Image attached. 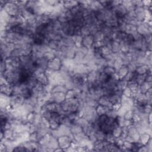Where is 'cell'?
Instances as JSON below:
<instances>
[{
	"instance_id": "cell-15",
	"label": "cell",
	"mask_w": 152,
	"mask_h": 152,
	"mask_svg": "<svg viewBox=\"0 0 152 152\" xmlns=\"http://www.w3.org/2000/svg\"><path fill=\"white\" fill-rule=\"evenodd\" d=\"M1 93L8 96H11L13 93V86L9 83L1 85Z\"/></svg>"
},
{
	"instance_id": "cell-21",
	"label": "cell",
	"mask_w": 152,
	"mask_h": 152,
	"mask_svg": "<svg viewBox=\"0 0 152 152\" xmlns=\"http://www.w3.org/2000/svg\"><path fill=\"white\" fill-rule=\"evenodd\" d=\"M51 133H47L45 134L44 136H43L41 139L39 140L38 141L39 144L41 145V146H47V145L49 143L51 138Z\"/></svg>"
},
{
	"instance_id": "cell-55",
	"label": "cell",
	"mask_w": 152,
	"mask_h": 152,
	"mask_svg": "<svg viewBox=\"0 0 152 152\" xmlns=\"http://www.w3.org/2000/svg\"><path fill=\"white\" fill-rule=\"evenodd\" d=\"M122 96L128 98L131 97V96H132V92H131V90L128 87L124 89L122 91Z\"/></svg>"
},
{
	"instance_id": "cell-26",
	"label": "cell",
	"mask_w": 152,
	"mask_h": 152,
	"mask_svg": "<svg viewBox=\"0 0 152 152\" xmlns=\"http://www.w3.org/2000/svg\"><path fill=\"white\" fill-rule=\"evenodd\" d=\"M116 73L117 75H118L119 79H122L124 77H125L126 75L128 73V68L126 65H123L118 71H116Z\"/></svg>"
},
{
	"instance_id": "cell-14",
	"label": "cell",
	"mask_w": 152,
	"mask_h": 152,
	"mask_svg": "<svg viewBox=\"0 0 152 152\" xmlns=\"http://www.w3.org/2000/svg\"><path fill=\"white\" fill-rule=\"evenodd\" d=\"M98 104L102 105V106H106L109 108H112V104L111 102H110L108 96L103 95L98 100Z\"/></svg>"
},
{
	"instance_id": "cell-28",
	"label": "cell",
	"mask_w": 152,
	"mask_h": 152,
	"mask_svg": "<svg viewBox=\"0 0 152 152\" xmlns=\"http://www.w3.org/2000/svg\"><path fill=\"white\" fill-rule=\"evenodd\" d=\"M105 144L104 140H97L94 143L93 146V151H102L103 148H104Z\"/></svg>"
},
{
	"instance_id": "cell-49",
	"label": "cell",
	"mask_w": 152,
	"mask_h": 152,
	"mask_svg": "<svg viewBox=\"0 0 152 152\" xmlns=\"http://www.w3.org/2000/svg\"><path fill=\"white\" fill-rule=\"evenodd\" d=\"M127 67L128 68V72L133 73L135 71L137 65L135 63V61H131L130 63L127 65Z\"/></svg>"
},
{
	"instance_id": "cell-4",
	"label": "cell",
	"mask_w": 152,
	"mask_h": 152,
	"mask_svg": "<svg viewBox=\"0 0 152 152\" xmlns=\"http://www.w3.org/2000/svg\"><path fill=\"white\" fill-rule=\"evenodd\" d=\"M136 100L133 97H126V96H122L121 97V106L127 110L133 109V107L135 104Z\"/></svg>"
},
{
	"instance_id": "cell-51",
	"label": "cell",
	"mask_w": 152,
	"mask_h": 152,
	"mask_svg": "<svg viewBox=\"0 0 152 152\" xmlns=\"http://www.w3.org/2000/svg\"><path fill=\"white\" fill-rule=\"evenodd\" d=\"M115 140H116V138L113 135L112 133H109L106 134L105 140L107 141L108 142L110 143H114L115 141Z\"/></svg>"
},
{
	"instance_id": "cell-57",
	"label": "cell",
	"mask_w": 152,
	"mask_h": 152,
	"mask_svg": "<svg viewBox=\"0 0 152 152\" xmlns=\"http://www.w3.org/2000/svg\"><path fill=\"white\" fill-rule=\"evenodd\" d=\"M124 141V140L122 139L119 137V138H116L114 143L117 146H118L120 148H121L123 146Z\"/></svg>"
},
{
	"instance_id": "cell-45",
	"label": "cell",
	"mask_w": 152,
	"mask_h": 152,
	"mask_svg": "<svg viewBox=\"0 0 152 152\" xmlns=\"http://www.w3.org/2000/svg\"><path fill=\"white\" fill-rule=\"evenodd\" d=\"M44 57L47 59L48 61L54 59L55 58V51L54 50H50L49 51H48L45 52L44 55Z\"/></svg>"
},
{
	"instance_id": "cell-27",
	"label": "cell",
	"mask_w": 152,
	"mask_h": 152,
	"mask_svg": "<svg viewBox=\"0 0 152 152\" xmlns=\"http://www.w3.org/2000/svg\"><path fill=\"white\" fill-rule=\"evenodd\" d=\"M68 90L64 85H56L54 86L52 89L51 93H65Z\"/></svg>"
},
{
	"instance_id": "cell-34",
	"label": "cell",
	"mask_w": 152,
	"mask_h": 152,
	"mask_svg": "<svg viewBox=\"0 0 152 152\" xmlns=\"http://www.w3.org/2000/svg\"><path fill=\"white\" fill-rule=\"evenodd\" d=\"M121 97L122 96H120L118 95H117L115 93L112 94V95H110L109 96V99L110 102H111V103L113 105L115 104V103H118V102H121Z\"/></svg>"
},
{
	"instance_id": "cell-31",
	"label": "cell",
	"mask_w": 152,
	"mask_h": 152,
	"mask_svg": "<svg viewBox=\"0 0 152 152\" xmlns=\"http://www.w3.org/2000/svg\"><path fill=\"white\" fill-rule=\"evenodd\" d=\"M128 82L123 79H120L118 80L116 85V88L120 90L121 91H122L123 90L127 87Z\"/></svg>"
},
{
	"instance_id": "cell-44",
	"label": "cell",
	"mask_w": 152,
	"mask_h": 152,
	"mask_svg": "<svg viewBox=\"0 0 152 152\" xmlns=\"http://www.w3.org/2000/svg\"><path fill=\"white\" fill-rule=\"evenodd\" d=\"M123 65H124V63H123L122 59L121 58H118L115 59L114 63V68L116 71H118L119 69Z\"/></svg>"
},
{
	"instance_id": "cell-19",
	"label": "cell",
	"mask_w": 152,
	"mask_h": 152,
	"mask_svg": "<svg viewBox=\"0 0 152 152\" xmlns=\"http://www.w3.org/2000/svg\"><path fill=\"white\" fill-rule=\"evenodd\" d=\"M150 69H151V67L146 65H140L137 67L135 73L137 74H146L148 73Z\"/></svg>"
},
{
	"instance_id": "cell-50",
	"label": "cell",
	"mask_w": 152,
	"mask_h": 152,
	"mask_svg": "<svg viewBox=\"0 0 152 152\" xmlns=\"http://www.w3.org/2000/svg\"><path fill=\"white\" fill-rule=\"evenodd\" d=\"M116 121L118 125L121 127H125L126 125V120L124 119V116H118L116 117Z\"/></svg>"
},
{
	"instance_id": "cell-20",
	"label": "cell",
	"mask_w": 152,
	"mask_h": 152,
	"mask_svg": "<svg viewBox=\"0 0 152 152\" xmlns=\"http://www.w3.org/2000/svg\"><path fill=\"white\" fill-rule=\"evenodd\" d=\"M63 4L67 10H71L75 7L79 5V1H63Z\"/></svg>"
},
{
	"instance_id": "cell-22",
	"label": "cell",
	"mask_w": 152,
	"mask_h": 152,
	"mask_svg": "<svg viewBox=\"0 0 152 152\" xmlns=\"http://www.w3.org/2000/svg\"><path fill=\"white\" fill-rule=\"evenodd\" d=\"M151 139V135L147 133H144L140 134V138H139V142L142 145H146L147 144L150 139Z\"/></svg>"
},
{
	"instance_id": "cell-38",
	"label": "cell",
	"mask_w": 152,
	"mask_h": 152,
	"mask_svg": "<svg viewBox=\"0 0 152 152\" xmlns=\"http://www.w3.org/2000/svg\"><path fill=\"white\" fill-rule=\"evenodd\" d=\"M48 45L50 47L51 50L56 51L59 47V41L51 40L49 42H48Z\"/></svg>"
},
{
	"instance_id": "cell-48",
	"label": "cell",
	"mask_w": 152,
	"mask_h": 152,
	"mask_svg": "<svg viewBox=\"0 0 152 152\" xmlns=\"http://www.w3.org/2000/svg\"><path fill=\"white\" fill-rule=\"evenodd\" d=\"M134 116V112L133 109L128 110L124 115V118L126 120H132Z\"/></svg>"
},
{
	"instance_id": "cell-53",
	"label": "cell",
	"mask_w": 152,
	"mask_h": 152,
	"mask_svg": "<svg viewBox=\"0 0 152 152\" xmlns=\"http://www.w3.org/2000/svg\"><path fill=\"white\" fill-rule=\"evenodd\" d=\"M29 140H30L31 141L38 142L39 141V137H38V135L37 134V132H34V133H32L30 134Z\"/></svg>"
},
{
	"instance_id": "cell-12",
	"label": "cell",
	"mask_w": 152,
	"mask_h": 152,
	"mask_svg": "<svg viewBox=\"0 0 152 152\" xmlns=\"http://www.w3.org/2000/svg\"><path fill=\"white\" fill-rule=\"evenodd\" d=\"M73 73L74 74H88L89 71L86 64L80 63L77 64L74 69Z\"/></svg>"
},
{
	"instance_id": "cell-61",
	"label": "cell",
	"mask_w": 152,
	"mask_h": 152,
	"mask_svg": "<svg viewBox=\"0 0 152 152\" xmlns=\"http://www.w3.org/2000/svg\"><path fill=\"white\" fill-rule=\"evenodd\" d=\"M133 4L135 7V8L138 7H143V4L142 1H133Z\"/></svg>"
},
{
	"instance_id": "cell-18",
	"label": "cell",
	"mask_w": 152,
	"mask_h": 152,
	"mask_svg": "<svg viewBox=\"0 0 152 152\" xmlns=\"http://www.w3.org/2000/svg\"><path fill=\"white\" fill-rule=\"evenodd\" d=\"M35 78L36 79L38 82H39V83L42 84L44 86L46 85L47 84L49 83V80H48V77L46 75V74H45V72L40 74Z\"/></svg>"
},
{
	"instance_id": "cell-54",
	"label": "cell",
	"mask_w": 152,
	"mask_h": 152,
	"mask_svg": "<svg viewBox=\"0 0 152 152\" xmlns=\"http://www.w3.org/2000/svg\"><path fill=\"white\" fill-rule=\"evenodd\" d=\"M34 115H35V113H34V112H30L28 113V114L27 115V116H26L27 121L29 123L32 124L33 122L34 118Z\"/></svg>"
},
{
	"instance_id": "cell-58",
	"label": "cell",
	"mask_w": 152,
	"mask_h": 152,
	"mask_svg": "<svg viewBox=\"0 0 152 152\" xmlns=\"http://www.w3.org/2000/svg\"><path fill=\"white\" fill-rule=\"evenodd\" d=\"M144 112L146 114H149L151 112V105L147 104L144 106Z\"/></svg>"
},
{
	"instance_id": "cell-39",
	"label": "cell",
	"mask_w": 152,
	"mask_h": 152,
	"mask_svg": "<svg viewBox=\"0 0 152 152\" xmlns=\"http://www.w3.org/2000/svg\"><path fill=\"white\" fill-rule=\"evenodd\" d=\"M105 37V36L104 35V34H103L102 32H101L100 30L98 31L93 35V38L95 42H102L103 40L104 39Z\"/></svg>"
},
{
	"instance_id": "cell-47",
	"label": "cell",
	"mask_w": 152,
	"mask_h": 152,
	"mask_svg": "<svg viewBox=\"0 0 152 152\" xmlns=\"http://www.w3.org/2000/svg\"><path fill=\"white\" fill-rule=\"evenodd\" d=\"M72 124H73L72 121L69 119L67 116H63V118H62V120L61 121V124H63V125L64 126L70 127L71 126Z\"/></svg>"
},
{
	"instance_id": "cell-5",
	"label": "cell",
	"mask_w": 152,
	"mask_h": 152,
	"mask_svg": "<svg viewBox=\"0 0 152 152\" xmlns=\"http://www.w3.org/2000/svg\"><path fill=\"white\" fill-rule=\"evenodd\" d=\"M42 109H44L51 112L59 113L62 110L60 104H58V103H55L54 102H48L45 103V104L42 107Z\"/></svg>"
},
{
	"instance_id": "cell-16",
	"label": "cell",
	"mask_w": 152,
	"mask_h": 152,
	"mask_svg": "<svg viewBox=\"0 0 152 152\" xmlns=\"http://www.w3.org/2000/svg\"><path fill=\"white\" fill-rule=\"evenodd\" d=\"M48 61L44 57L39 58L34 61V64H35L36 67L42 68L45 70L48 68Z\"/></svg>"
},
{
	"instance_id": "cell-52",
	"label": "cell",
	"mask_w": 152,
	"mask_h": 152,
	"mask_svg": "<svg viewBox=\"0 0 152 152\" xmlns=\"http://www.w3.org/2000/svg\"><path fill=\"white\" fill-rule=\"evenodd\" d=\"M106 115L108 117H110V118H116L117 116H118V113H117V111L112 108H110Z\"/></svg>"
},
{
	"instance_id": "cell-63",
	"label": "cell",
	"mask_w": 152,
	"mask_h": 152,
	"mask_svg": "<svg viewBox=\"0 0 152 152\" xmlns=\"http://www.w3.org/2000/svg\"><path fill=\"white\" fill-rule=\"evenodd\" d=\"M151 118H152V114H151V112L149 114L147 115V120H148V122H149V124H151Z\"/></svg>"
},
{
	"instance_id": "cell-60",
	"label": "cell",
	"mask_w": 152,
	"mask_h": 152,
	"mask_svg": "<svg viewBox=\"0 0 152 152\" xmlns=\"http://www.w3.org/2000/svg\"><path fill=\"white\" fill-rule=\"evenodd\" d=\"M7 70V66L4 61L1 60V74H3Z\"/></svg>"
},
{
	"instance_id": "cell-7",
	"label": "cell",
	"mask_w": 152,
	"mask_h": 152,
	"mask_svg": "<svg viewBox=\"0 0 152 152\" xmlns=\"http://www.w3.org/2000/svg\"><path fill=\"white\" fill-rule=\"evenodd\" d=\"M61 67L62 61L59 58L57 57L49 61L48 63V68L54 71H59Z\"/></svg>"
},
{
	"instance_id": "cell-13",
	"label": "cell",
	"mask_w": 152,
	"mask_h": 152,
	"mask_svg": "<svg viewBox=\"0 0 152 152\" xmlns=\"http://www.w3.org/2000/svg\"><path fill=\"white\" fill-rule=\"evenodd\" d=\"M65 94L64 93H52V101L58 104H61L65 100Z\"/></svg>"
},
{
	"instance_id": "cell-23",
	"label": "cell",
	"mask_w": 152,
	"mask_h": 152,
	"mask_svg": "<svg viewBox=\"0 0 152 152\" xmlns=\"http://www.w3.org/2000/svg\"><path fill=\"white\" fill-rule=\"evenodd\" d=\"M110 109V108H109L106 106L98 105V106L96 108V111L98 116H101L103 115H106Z\"/></svg>"
},
{
	"instance_id": "cell-10",
	"label": "cell",
	"mask_w": 152,
	"mask_h": 152,
	"mask_svg": "<svg viewBox=\"0 0 152 152\" xmlns=\"http://www.w3.org/2000/svg\"><path fill=\"white\" fill-rule=\"evenodd\" d=\"M100 73L97 70L92 71L87 74V81L90 84H93L99 80Z\"/></svg>"
},
{
	"instance_id": "cell-6",
	"label": "cell",
	"mask_w": 152,
	"mask_h": 152,
	"mask_svg": "<svg viewBox=\"0 0 152 152\" xmlns=\"http://www.w3.org/2000/svg\"><path fill=\"white\" fill-rule=\"evenodd\" d=\"M57 140L59 144V147L63 149L64 151L65 149L70 146L72 143L71 140L68 135H61L57 138Z\"/></svg>"
},
{
	"instance_id": "cell-25",
	"label": "cell",
	"mask_w": 152,
	"mask_h": 152,
	"mask_svg": "<svg viewBox=\"0 0 152 152\" xmlns=\"http://www.w3.org/2000/svg\"><path fill=\"white\" fill-rule=\"evenodd\" d=\"M151 83H149L147 81L144 82L143 83L139 86V91L141 93H146L151 88Z\"/></svg>"
},
{
	"instance_id": "cell-43",
	"label": "cell",
	"mask_w": 152,
	"mask_h": 152,
	"mask_svg": "<svg viewBox=\"0 0 152 152\" xmlns=\"http://www.w3.org/2000/svg\"><path fill=\"white\" fill-rule=\"evenodd\" d=\"M146 75H147V74H137L136 79H135V82L139 86L142 85L143 83L146 81Z\"/></svg>"
},
{
	"instance_id": "cell-41",
	"label": "cell",
	"mask_w": 152,
	"mask_h": 152,
	"mask_svg": "<svg viewBox=\"0 0 152 152\" xmlns=\"http://www.w3.org/2000/svg\"><path fill=\"white\" fill-rule=\"evenodd\" d=\"M72 38L74 40V44L76 47H80L81 46V42H82V39H83V36H81L80 34H78V35H73L71 36Z\"/></svg>"
},
{
	"instance_id": "cell-8",
	"label": "cell",
	"mask_w": 152,
	"mask_h": 152,
	"mask_svg": "<svg viewBox=\"0 0 152 152\" xmlns=\"http://www.w3.org/2000/svg\"><path fill=\"white\" fill-rule=\"evenodd\" d=\"M95 39L93 35H88L85 37H83L81 46L86 48L87 49L89 50L93 48L94 43H95Z\"/></svg>"
},
{
	"instance_id": "cell-32",
	"label": "cell",
	"mask_w": 152,
	"mask_h": 152,
	"mask_svg": "<svg viewBox=\"0 0 152 152\" xmlns=\"http://www.w3.org/2000/svg\"><path fill=\"white\" fill-rule=\"evenodd\" d=\"M121 4L127 9V11L135 10V9L133 1H122Z\"/></svg>"
},
{
	"instance_id": "cell-37",
	"label": "cell",
	"mask_w": 152,
	"mask_h": 152,
	"mask_svg": "<svg viewBox=\"0 0 152 152\" xmlns=\"http://www.w3.org/2000/svg\"><path fill=\"white\" fill-rule=\"evenodd\" d=\"M100 52L103 57H105L108 56V55L113 53L112 52L111 49L106 46H103L102 47L100 48Z\"/></svg>"
},
{
	"instance_id": "cell-1",
	"label": "cell",
	"mask_w": 152,
	"mask_h": 152,
	"mask_svg": "<svg viewBox=\"0 0 152 152\" xmlns=\"http://www.w3.org/2000/svg\"><path fill=\"white\" fill-rule=\"evenodd\" d=\"M1 8H3L11 17H17L20 15V9L13 1H7L3 7Z\"/></svg>"
},
{
	"instance_id": "cell-59",
	"label": "cell",
	"mask_w": 152,
	"mask_h": 152,
	"mask_svg": "<svg viewBox=\"0 0 152 152\" xmlns=\"http://www.w3.org/2000/svg\"><path fill=\"white\" fill-rule=\"evenodd\" d=\"M143 39L147 44H151V34H149L146 36H144Z\"/></svg>"
},
{
	"instance_id": "cell-33",
	"label": "cell",
	"mask_w": 152,
	"mask_h": 152,
	"mask_svg": "<svg viewBox=\"0 0 152 152\" xmlns=\"http://www.w3.org/2000/svg\"><path fill=\"white\" fill-rule=\"evenodd\" d=\"M80 35L83 37H85L88 35H91V29H90V26L89 25L85 24L81 27L80 30Z\"/></svg>"
},
{
	"instance_id": "cell-17",
	"label": "cell",
	"mask_w": 152,
	"mask_h": 152,
	"mask_svg": "<svg viewBox=\"0 0 152 152\" xmlns=\"http://www.w3.org/2000/svg\"><path fill=\"white\" fill-rule=\"evenodd\" d=\"M73 123L77 124V125H79L83 128H84L87 126H89L90 124L89 122L85 118H84L83 116H80L74 121Z\"/></svg>"
},
{
	"instance_id": "cell-3",
	"label": "cell",
	"mask_w": 152,
	"mask_h": 152,
	"mask_svg": "<svg viewBox=\"0 0 152 152\" xmlns=\"http://www.w3.org/2000/svg\"><path fill=\"white\" fill-rule=\"evenodd\" d=\"M25 98L19 95H13L10 96V106L14 109L23 105Z\"/></svg>"
},
{
	"instance_id": "cell-30",
	"label": "cell",
	"mask_w": 152,
	"mask_h": 152,
	"mask_svg": "<svg viewBox=\"0 0 152 152\" xmlns=\"http://www.w3.org/2000/svg\"><path fill=\"white\" fill-rule=\"evenodd\" d=\"M120 50L121 52L124 54H127L128 53L130 50V48L131 45H129L128 43H127L125 41H122L120 43Z\"/></svg>"
},
{
	"instance_id": "cell-42",
	"label": "cell",
	"mask_w": 152,
	"mask_h": 152,
	"mask_svg": "<svg viewBox=\"0 0 152 152\" xmlns=\"http://www.w3.org/2000/svg\"><path fill=\"white\" fill-rule=\"evenodd\" d=\"M95 137L96 138L97 140H105V136L106 134L100 130H98L95 132Z\"/></svg>"
},
{
	"instance_id": "cell-11",
	"label": "cell",
	"mask_w": 152,
	"mask_h": 152,
	"mask_svg": "<svg viewBox=\"0 0 152 152\" xmlns=\"http://www.w3.org/2000/svg\"><path fill=\"white\" fill-rule=\"evenodd\" d=\"M10 96L1 93V97H0L1 108H7L10 105Z\"/></svg>"
},
{
	"instance_id": "cell-29",
	"label": "cell",
	"mask_w": 152,
	"mask_h": 152,
	"mask_svg": "<svg viewBox=\"0 0 152 152\" xmlns=\"http://www.w3.org/2000/svg\"><path fill=\"white\" fill-rule=\"evenodd\" d=\"M70 128L71 133L73 134H78V133L82 132V131H83V130L82 127H81L80 126L77 125V124H74V123H73L71 124V126L70 127Z\"/></svg>"
},
{
	"instance_id": "cell-35",
	"label": "cell",
	"mask_w": 152,
	"mask_h": 152,
	"mask_svg": "<svg viewBox=\"0 0 152 152\" xmlns=\"http://www.w3.org/2000/svg\"><path fill=\"white\" fill-rule=\"evenodd\" d=\"M111 50L113 53H118L121 52L120 50V44L116 41L112 40L111 43Z\"/></svg>"
},
{
	"instance_id": "cell-9",
	"label": "cell",
	"mask_w": 152,
	"mask_h": 152,
	"mask_svg": "<svg viewBox=\"0 0 152 152\" xmlns=\"http://www.w3.org/2000/svg\"><path fill=\"white\" fill-rule=\"evenodd\" d=\"M135 19L138 22H144L146 17V9H145L144 7H138L135 9Z\"/></svg>"
},
{
	"instance_id": "cell-46",
	"label": "cell",
	"mask_w": 152,
	"mask_h": 152,
	"mask_svg": "<svg viewBox=\"0 0 152 152\" xmlns=\"http://www.w3.org/2000/svg\"><path fill=\"white\" fill-rule=\"evenodd\" d=\"M61 125V124L53 120H50V128L52 131L57 130L58 129Z\"/></svg>"
},
{
	"instance_id": "cell-62",
	"label": "cell",
	"mask_w": 152,
	"mask_h": 152,
	"mask_svg": "<svg viewBox=\"0 0 152 152\" xmlns=\"http://www.w3.org/2000/svg\"><path fill=\"white\" fill-rule=\"evenodd\" d=\"M0 83H1V85H4L8 83L6 79L2 75H1V78H0Z\"/></svg>"
},
{
	"instance_id": "cell-2",
	"label": "cell",
	"mask_w": 152,
	"mask_h": 152,
	"mask_svg": "<svg viewBox=\"0 0 152 152\" xmlns=\"http://www.w3.org/2000/svg\"><path fill=\"white\" fill-rule=\"evenodd\" d=\"M137 32L143 37L151 34V22H141L137 26Z\"/></svg>"
},
{
	"instance_id": "cell-36",
	"label": "cell",
	"mask_w": 152,
	"mask_h": 152,
	"mask_svg": "<svg viewBox=\"0 0 152 152\" xmlns=\"http://www.w3.org/2000/svg\"><path fill=\"white\" fill-rule=\"evenodd\" d=\"M122 133V128L119 126H116L112 131V134L116 138H119L121 137Z\"/></svg>"
},
{
	"instance_id": "cell-56",
	"label": "cell",
	"mask_w": 152,
	"mask_h": 152,
	"mask_svg": "<svg viewBox=\"0 0 152 152\" xmlns=\"http://www.w3.org/2000/svg\"><path fill=\"white\" fill-rule=\"evenodd\" d=\"M134 72L133 73H131V72H128L126 75L125 77H124L122 79L126 80V81H131V80L133 79V76H134Z\"/></svg>"
},
{
	"instance_id": "cell-24",
	"label": "cell",
	"mask_w": 152,
	"mask_h": 152,
	"mask_svg": "<svg viewBox=\"0 0 152 152\" xmlns=\"http://www.w3.org/2000/svg\"><path fill=\"white\" fill-rule=\"evenodd\" d=\"M125 32L127 34H130V35L133 36L134 34H135L137 32V26H134L133 24H129V23H127Z\"/></svg>"
},
{
	"instance_id": "cell-40",
	"label": "cell",
	"mask_w": 152,
	"mask_h": 152,
	"mask_svg": "<svg viewBox=\"0 0 152 152\" xmlns=\"http://www.w3.org/2000/svg\"><path fill=\"white\" fill-rule=\"evenodd\" d=\"M103 73H104L108 76H111L116 73V71L114 67H109V66H105L103 69Z\"/></svg>"
}]
</instances>
